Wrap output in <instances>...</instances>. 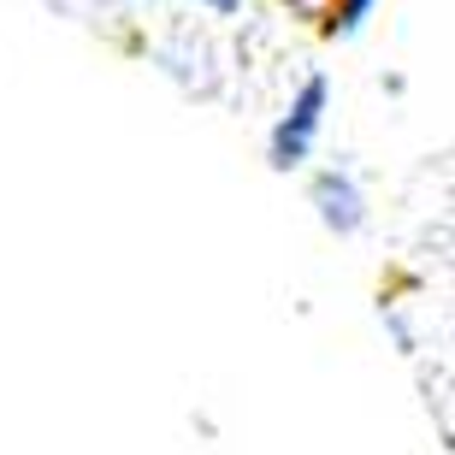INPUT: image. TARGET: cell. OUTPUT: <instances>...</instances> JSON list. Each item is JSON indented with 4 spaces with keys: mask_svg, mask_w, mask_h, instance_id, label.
<instances>
[{
    "mask_svg": "<svg viewBox=\"0 0 455 455\" xmlns=\"http://www.w3.org/2000/svg\"><path fill=\"white\" fill-rule=\"evenodd\" d=\"M372 18V0H338L325 18V36H361V24Z\"/></svg>",
    "mask_w": 455,
    "mask_h": 455,
    "instance_id": "cell-3",
    "label": "cell"
},
{
    "mask_svg": "<svg viewBox=\"0 0 455 455\" xmlns=\"http://www.w3.org/2000/svg\"><path fill=\"white\" fill-rule=\"evenodd\" d=\"M278 6H290V12H307V0H278Z\"/></svg>",
    "mask_w": 455,
    "mask_h": 455,
    "instance_id": "cell-5",
    "label": "cell"
},
{
    "mask_svg": "<svg viewBox=\"0 0 455 455\" xmlns=\"http://www.w3.org/2000/svg\"><path fill=\"white\" fill-rule=\"evenodd\" d=\"M325 107H331V77H325V71H307L302 89H296V101H290V113L272 124V142H267V166L272 172H296L307 154H314L320 124H325Z\"/></svg>",
    "mask_w": 455,
    "mask_h": 455,
    "instance_id": "cell-1",
    "label": "cell"
},
{
    "mask_svg": "<svg viewBox=\"0 0 455 455\" xmlns=\"http://www.w3.org/2000/svg\"><path fill=\"white\" fill-rule=\"evenodd\" d=\"M307 196H314V213H320V225L331 236H355L361 225H367V196H361V184H355L349 166H325Z\"/></svg>",
    "mask_w": 455,
    "mask_h": 455,
    "instance_id": "cell-2",
    "label": "cell"
},
{
    "mask_svg": "<svg viewBox=\"0 0 455 455\" xmlns=\"http://www.w3.org/2000/svg\"><path fill=\"white\" fill-rule=\"evenodd\" d=\"M196 6H207V12H220V18L236 12V0H196Z\"/></svg>",
    "mask_w": 455,
    "mask_h": 455,
    "instance_id": "cell-4",
    "label": "cell"
}]
</instances>
